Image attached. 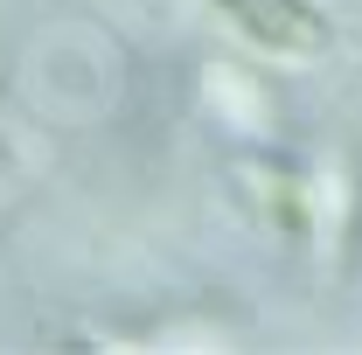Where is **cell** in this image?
<instances>
[{
    "mask_svg": "<svg viewBox=\"0 0 362 355\" xmlns=\"http://www.w3.org/2000/svg\"><path fill=\"white\" fill-rule=\"evenodd\" d=\"M223 21L258 42L265 56H286V63H307V56H327L334 49V14L320 0H216Z\"/></svg>",
    "mask_w": 362,
    "mask_h": 355,
    "instance_id": "obj_1",
    "label": "cell"
},
{
    "mask_svg": "<svg viewBox=\"0 0 362 355\" xmlns=\"http://www.w3.org/2000/svg\"><path fill=\"white\" fill-rule=\"evenodd\" d=\"M209 98H216V112H223L237 133L272 139V91L258 84L244 63H209Z\"/></svg>",
    "mask_w": 362,
    "mask_h": 355,
    "instance_id": "obj_2",
    "label": "cell"
}]
</instances>
